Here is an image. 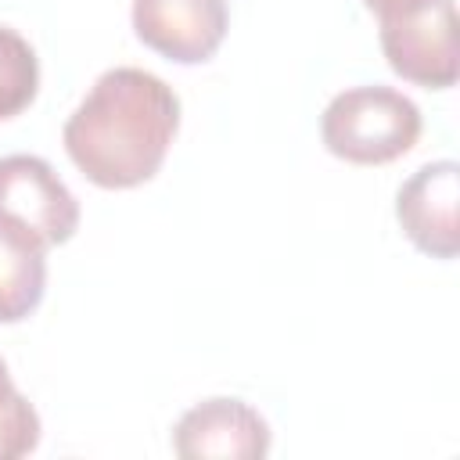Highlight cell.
Instances as JSON below:
<instances>
[{"mask_svg": "<svg viewBox=\"0 0 460 460\" xmlns=\"http://www.w3.org/2000/svg\"><path fill=\"white\" fill-rule=\"evenodd\" d=\"M377 22H381V50L395 75L428 90H446L456 83L460 58H456L453 0H424L410 11Z\"/></svg>", "mask_w": 460, "mask_h": 460, "instance_id": "obj_3", "label": "cell"}, {"mask_svg": "<svg viewBox=\"0 0 460 460\" xmlns=\"http://www.w3.org/2000/svg\"><path fill=\"white\" fill-rule=\"evenodd\" d=\"M417 4H424V0H363V7H367V11H374L377 18H388V14H399V11H410V7H417Z\"/></svg>", "mask_w": 460, "mask_h": 460, "instance_id": "obj_11", "label": "cell"}, {"mask_svg": "<svg viewBox=\"0 0 460 460\" xmlns=\"http://www.w3.org/2000/svg\"><path fill=\"white\" fill-rule=\"evenodd\" d=\"M47 291V244L0 212V323H22Z\"/></svg>", "mask_w": 460, "mask_h": 460, "instance_id": "obj_8", "label": "cell"}, {"mask_svg": "<svg viewBox=\"0 0 460 460\" xmlns=\"http://www.w3.org/2000/svg\"><path fill=\"white\" fill-rule=\"evenodd\" d=\"M180 129V97L155 72L119 65L97 75L90 93L65 122V151L75 169L104 187L129 190L147 183Z\"/></svg>", "mask_w": 460, "mask_h": 460, "instance_id": "obj_1", "label": "cell"}, {"mask_svg": "<svg viewBox=\"0 0 460 460\" xmlns=\"http://www.w3.org/2000/svg\"><path fill=\"white\" fill-rule=\"evenodd\" d=\"M172 449L187 460H255L270 453V424L244 399H205L176 420Z\"/></svg>", "mask_w": 460, "mask_h": 460, "instance_id": "obj_7", "label": "cell"}, {"mask_svg": "<svg viewBox=\"0 0 460 460\" xmlns=\"http://www.w3.org/2000/svg\"><path fill=\"white\" fill-rule=\"evenodd\" d=\"M0 212L29 226L47 248L72 241V234L79 230L75 194L36 155L0 158Z\"/></svg>", "mask_w": 460, "mask_h": 460, "instance_id": "obj_4", "label": "cell"}, {"mask_svg": "<svg viewBox=\"0 0 460 460\" xmlns=\"http://www.w3.org/2000/svg\"><path fill=\"white\" fill-rule=\"evenodd\" d=\"M420 108L392 86H352L331 97L320 119L323 147L352 165H388L420 137Z\"/></svg>", "mask_w": 460, "mask_h": 460, "instance_id": "obj_2", "label": "cell"}, {"mask_svg": "<svg viewBox=\"0 0 460 460\" xmlns=\"http://www.w3.org/2000/svg\"><path fill=\"white\" fill-rule=\"evenodd\" d=\"M460 169L453 158L420 165L395 194L402 234L431 259H453L460 248Z\"/></svg>", "mask_w": 460, "mask_h": 460, "instance_id": "obj_6", "label": "cell"}, {"mask_svg": "<svg viewBox=\"0 0 460 460\" xmlns=\"http://www.w3.org/2000/svg\"><path fill=\"white\" fill-rule=\"evenodd\" d=\"M40 90V61L25 36L0 25V122L22 115Z\"/></svg>", "mask_w": 460, "mask_h": 460, "instance_id": "obj_9", "label": "cell"}, {"mask_svg": "<svg viewBox=\"0 0 460 460\" xmlns=\"http://www.w3.org/2000/svg\"><path fill=\"white\" fill-rule=\"evenodd\" d=\"M226 0H133V32L176 65L208 61L226 36Z\"/></svg>", "mask_w": 460, "mask_h": 460, "instance_id": "obj_5", "label": "cell"}, {"mask_svg": "<svg viewBox=\"0 0 460 460\" xmlns=\"http://www.w3.org/2000/svg\"><path fill=\"white\" fill-rule=\"evenodd\" d=\"M40 446V413L14 388L4 359H0V460L25 456Z\"/></svg>", "mask_w": 460, "mask_h": 460, "instance_id": "obj_10", "label": "cell"}]
</instances>
